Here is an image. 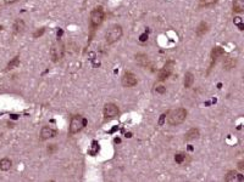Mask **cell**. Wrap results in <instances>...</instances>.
Here are the masks:
<instances>
[{
    "instance_id": "obj_10",
    "label": "cell",
    "mask_w": 244,
    "mask_h": 182,
    "mask_svg": "<svg viewBox=\"0 0 244 182\" xmlns=\"http://www.w3.org/2000/svg\"><path fill=\"white\" fill-rule=\"evenodd\" d=\"M56 135H57V131L51 129V127H49V126H44V127H42V130H40V136H42L43 140L53 138V137H55Z\"/></svg>"
},
{
    "instance_id": "obj_19",
    "label": "cell",
    "mask_w": 244,
    "mask_h": 182,
    "mask_svg": "<svg viewBox=\"0 0 244 182\" xmlns=\"http://www.w3.org/2000/svg\"><path fill=\"white\" fill-rule=\"evenodd\" d=\"M237 172L236 171H228L227 175L225 176V180L227 182H233V181H237Z\"/></svg>"
},
{
    "instance_id": "obj_3",
    "label": "cell",
    "mask_w": 244,
    "mask_h": 182,
    "mask_svg": "<svg viewBox=\"0 0 244 182\" xmlns=\"http://www.w3.org/2000/svg\"><path fill=\"white\" fill-rule=\"evenodd\" d=\"M104 17H105V13H104V10L101 6L95 7L90 12V24H92L93 28H97V27H99L103 23Z\"/></svg>"
},
{
    "instance_id": "obj_9",
    "label": "cell",
    "mask_w": 244,
    "mask_h": 182,
    "mask_svg": "<svg viewBox=\"0 0 244 182\" xmlns=\"http://www.w3.org/2000/svg\"><path fill=\"white\" fill-rule=\"evenodd\" d=\"M225 55V50L222 49V47H220V46H215V47H212V50H211V65H210V68H209V72L211 71V68H212V66H214V63L216 62V60H217L219 57H221V56H223ZM207 72V73H209Z\"/></svg>"
},
{
    "instance_id": "obj_12",
    "label": "cell",
    "mask_w": 244,
    "mask_h": 182,
    "mask_svg": "<svg viewBox=\"0 0 244 182\" xmlns=\"http://www.w3.org/2000/svg\"><path fill=\"white\" fill-rule=\"evenodd\" d=\"M135 61L142 67H147L149 65V58L145 53H137L135 55Z\"/></svg>"
},
{
    "instance_id": "obj_14",
    "label": "cell",
    "mask_w": 244,
    "mask_h": 182,
    "mask_svg": "<svg viewBox=\"0 0 244 182\" xmlns=\"http://www.w3.org/2000/svg\"><path fill=\"white\" fill-rule=\"evenodd\" d=\"M236 58H233V57H226L225 60H223V68L226 71H229V69H232V68H234V66H236Z\"/></svg>"
},
{
    "instance_id": "obj_2",
    "label": "cell",
    "mask_w": 244,
    "mask_h": 182,
    "mask_svg": "<svg viewBox=\"0 0 244 182\" xmlns=\"http://www.w3.org/2000/svg\"><path fill=\"white\" fill-rule=\"evenodd\" d=\"M122 34H123V30H122V27L120 24H114L111 26L107 32L105 33V40L107 44H114L117 40L121 39Z\"/></svg>"
},
{
    "instance_id": "obj_20",
    "label": "cell",
    "mask_w": 244,
    "mask_h": 182,
    "mask_svg": "<svg viewBox=\"0 0 244 182\" xmlns=\"http://www.w3.org/2000/svg\"><path fill=\"white\" fill-rule=\"evenodd\" d=\"M19 65H20V57H19V56H16V57L13 58V60H12L11 62H9V65H7V67H6V69H7V71L13 69V68H16Z\"/></svg>"
},
{
    "instance_id": "obj_30",
    "label": "cell",
    "mask_w": 244,
    "mask_h": 182,
    "mask_svg": "<svg viewBox=\"0 0 244 182\" xmlns=\"http://www.w3.org/2000/svg\"><path fill=\"white\" fill-rule=\"evenodd\" d=\"M238 167H239V169H241V170L243 169V167H244V166H243V162H239V164H238Z\"/></svg>"
},
{
    "instance_id": "obj_7",
    "label": "cell",
    "mask_w": 244,
    "mask_h": 182,
    "mask_svg": "<svg viewBox=\"0 0 244 182\" xmlns=\"http://www.w3.org/2000/svg\"><path fill=\"white\" fill-rule=\"evenodd\" d=\"M119 113H120L119 107L115 103H106L104 106V117H105V119H112V118L119 115Z\"/></svg>"
},
{
    "instance_id": "obj_15",
    "label": "cell",
    "mask_w": 244,
    "mask_h": 182,
    "mask_svg": "<svg viewBox=\"0 0 244 182\" xmlns=\"http://www.w3.org/2000/svg\"><path fill=\"white\" fill-rule=\"evenodd\" d=\"M11 165H12V162L9 158H3L1 160H0V170H3V171L10 170Z\"/></svg>"
},
{
    "instance_id": "obj_18",
    "label": "cell",
    "mask_w": 244,
    "mask_h": 182,
    "mask_svg": "<svg viewBox=\"0 0 244 182\" xmlns=\"http://www.w3.org/2000/svg\"><path fill=\"white\" fill-rule=\"evenodd\" d=\"M13 29H15L16 33H22L25 30V22L22 20H16L15 23H13Z\"/></svg>"
},
{
    "instance_id": "obj_23",
    "label": "cell",
    "mask_w": 244,
    "mask_h": 182,
    "mask_svg": "<svg viewBox=\"0 0 244 182\" xmlns=\"http://www.w3.org/2000/svg\"><path fill=\"white\" fill-rule=\"evenodd\" d=\"M155 91H156L157 94H161V95H162V94H165V92H166V88H165L164 85H159V86H156Z\"/></svg>"
},
{
    "instance_id": "obj_4",
    "label": "cell",
    "mask_w": 244,
    "mask_h": 182,
    "mask_svg": "<svg viewBox=\"0 0 244 182\" xmlns=\"http://www.w3.org/2000/svg\"><path fill=\"white\" fill-rule=\"evenodd\" d=\"M87 125V119H83L81 115H75L71 119V124H70V133L71 134H77L79 133L83 127Z\"/></svg>"
},
{
    "instance_id": "obj_31",
    "label": "cell",
    "mask_w": 244,
    "mask_h": 182,
    "mask_svg": "<svg viewBox=\"0 0 244 182\" xmlns=\"http://www.w3.org/2000/svg\"><path fill=\"white\" fill-rule=\"evenodd\" d=\"M238 27H239V29H241V30H243V28H244V26H243V23H241V24H238Z\"/></svg>"
},
{
    "instance_id": "obj_29",
    "label": "cell",
    "mask_w": 244,
    "mask_h": 182,
    "mask_svg": "<svg viewBox=\"0 0 244 182\" xmlns=\"http://www.w3.org/2000/svg\"><path fill=\"white\" fill-rule=\"evenodd\" d=\"M4 1H5L6 4H13V3H16L17 0H4Z\"/></svg>"
},
{
    "instance_id": "obj_21",
    "label": "cell",
    "mask_w": 244,
    "mask_h": 182,
    "mask_svg": "<svg viewBox=\"0 0 244 182\" xmlns=\"http://www.w3.org/2000/svg\"><path fill=\"white\" fill-rule=\"evenodd\" d=\"M184 160H186V154H183V153H178V154H176V156H175V162H176V163L182 164Z\"/></svg>"
},
{
    "instance_id": "obj_11",
    "label": "cell",
    "mask_w": 244,
    "mask_h": 182,
    "mask_svg": "<svg viewBox=\"0 0 244 182\" xmlns=\"http://www.w3.org/2000/svg\"><path fill=\"white\" fill-rule=\"evenodd\" d=\"M199 137V130L195 129V127H192L191 130H188L186 135H184V140L186 141H192Z\"/></svg>"
},
{
    "instance_id": "obj_8",
    "label": "cell",
    "mask_w": 244,
    "mask_h": 182,
    "mask_svg": "<svg viewBox=\"0 0 244 182\" xmlns=\"http://www.w3.org/2000/svg\"><path fill=\"white\" fill-rule=\"evenodd\" d=\"M121 83L125 88H132V86H135L138 83L137 76H135L132 72H126L123 75H122Z\"/></svg>"
},
{
    "instance_id": "obj_28",
    "label": "cell",
    "mask_w": 244,
    "mask_h": 182,
    "mask_svg": "<svg viewBox=\"0 0 244 182\" xmlns=\"http://www.w3.org/2000/svg\"><path fill=\"white\" fill-rule=\"evenodd\" d=\"M241 23H242V18L241 17H236V18H234V24L238 26V24H241Z\"/></svg>"
},
{
    "instance_id": "obj_6",
    "label": "cell",
    "mask_w": 244,
    "mask_h": 182,
    "mask_svg": "<svg viewBox=\"0 0 244 182\" xmlns=\"http://www.w3.org/2000/svg\"><path fill=\"white\" fill-rule=\"evenodd\" d=\"M173 67H175V62H173V61L166 62V65L162 67V69L159 72V76H157V80H159V81L166 80V79L171 75V73H172Z\"/></svg>"
},
{
    "instance_id": "obj_1",
    "label": "cell",
    "mask_w": 244,
    "mask_h": 182,
    "mask_svg": "<svg viewBox=\"0 0 244 182\" xmlns=\"http://www.w3.org/2000/svg\"><path fill=\"white\" fill-rule=\"evenodd\" d=\"M187 118V111L184 108H177L172 111L169 114V118H167V121H169L170 125L172 126H177L179 124H182V123L186 120Z\"/></svg>"
},
{
    "instance_id": "obj_25",
    "label": "cell",
    "mask_w": 244,
    "mask_h": 182,
    "mask_svg": "<svg viewBox=\"0 0 244 182\" xmlns=\"http://www.w3.org/2000/svg\"><path fill=\"white\" fill-rule=\"evenodd\" d=\"M47 151H48V153H49V154H53L54 152L56 151V144H50V146L48 147Z\"/></svg>"
},
{
    "instance_id": "obj_27",
    "label": "cell",
    "mask_w": 244,
    "mask_h": 182,
    "mask_svg": "<svg viewBox=\"0 0 244 182\" xmlns=\"http://www.w3.org/2000/svg\"><path fill=\"white\" fill-rule=\"evenodd\" d=\"M139 40H141L142 43H144V42H147L148 40V35L147 34H142L141 36H139Z\"/></svg>"
},
{
    "instance_id": "obj_5",
    "label": "cell",
    "mask_w": 244,
    "mask_h": 182,
    "mask_svg": "<svg viewBox=\"0 0 244 182\" xmlns=\"http://www.w3.org/2000/svg\"><path fill=\"white\" fill-rule=\"evenodd\" d=\"M64 53H65V46L64 44L57 42L55 44L51 45V49H50V56H51V60L54 62H57L60 61L62 57H64Z\"/></svg>"
},
{
    "instance_id": "obj_13",
    "label": "cell",
    "mask_w": 244,
    "mask_h": 182,
    "mask_svg": "<svg viewBox=\"0 0 244 182\" xmlns=\"http://www.w3.org/2000/svg\"><path fill=\"white\" fill-rule=\"evenodd\" d=\"M207 29H209V24H207L206 22H200V23L198 24L197 29H195V34L198 36H203L207 32Z\"/></svg>"
},
{
    "instance_id": "obj_16",
    "label": "cell",
    "mask_w": 244,
    "mask_h": 182,
    "mask_svg": "<svg viewBox=\"0 0 244 182\" xmlns=\"http://www.w3.org/2000/svg\"><path fill=\"white\" fill-rule=\"evenodd\" d=\"M193 83H194V75L192 74L191 72L186 73V75H184V83H183L184 84V88L189 89L193 85Z\"/></svg>"
},
{
    "instance_id": "obj_22",
    "label": "cell",
    "mask_w": 244,
    "mask_h": 182,
    "mask_svg": "<svg viewBox=\"0 0 244 182\" xmlns=\"http://www.w3.org/2000/svg\"><path fill=\"white\" fill-rule=\"evenodd\" d=\"M217 3V0H200V6H211Z\"/></svg>"
},
{
    "instance_id": "obj_26",
    "label": "cell",
    "mask_w": 244,
    "mask_h": 182,
    "mask_svg": "<svg viewBox=\"0 0 244 182\" xmlns=\"http://www.w3.org/2000/svg\"><path fill=\"white\" fill-rule=\"evenodd\" d=\"M165 118H166V113H164V114H161L160 117V119H159V125H164V121H165Z\"/></svg>"
},
{
    "instance_id": "obj_24",
    "label": "cell",
    "mask_w": 244,
    "mask_h": 182,
    "mask_svg": "<svg viewBox=\"0 0 244 182\" xmlns=\"http://www.w3.org/2000/svg\"><path fill=\"white\" fill-rule=\"evenodd\" d=\"M44 32H45V29H44V28H40V29H38V30H35L34 33H33V38H38V36L43 35V34H44Z\"/></svg>"
},
{
    "instance_id": "obj_17",
    "label": "cell",
    "mask_w": 244,
    "mask_h": 182,
    "mask_svg": "<svg viewBox=\"0 0 244 182\" xmlns=\"http://www.w3.org/2000/svg\"><path fill=\"white\" fill-rule=\"evenodd\" d=\"M233 11L241 13L244 11V1L243 0H234L233 1Z\"/></svg>"
}]
</instances>
